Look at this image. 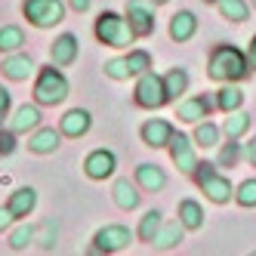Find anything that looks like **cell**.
I'll use <instances>...</instances> for the list:
<instances>
[{
	"instance_id": "cell-1",
	"label": "cell",
	"mask_w": 256,
	"mask_h": 256,
	"mask_svg": "<svg viewBox=\"0 0 256 256\" xmlns=\"http://www.w3.org/2000/svg\"><path fill=\"white\" fill-rule=\"evenodd\" d=\"M207 74L219 84H234V80H244L250 74V59L244 56L238 46H216L210 52V59H207Z\"/></svg>"
},
{
	"instance_id": "cell-2",
	"label": "cell",
	"mask_w": 256,
	"mask_h": 256,
	"mask_svg": "<svg viewBox=\"0 0 256 256\" xmlns=\"http://www.w3.org/2000/svg\"><path fill=\"white\" fill-rule=\"evenodd\" d=\"M68 96V80L56 65H44L34 80V102L38 105H59Z\"/></svg>"
},
{
	"instance_id": "cell-3",
	"label": "cell",
	"mask_w": 256,
	"mask_h": 256,
	"mask_svg": "<svg viewBox=\"0 0 256 256\" xmlns=\"http://www.w3.org/2000/svg\"><path fill=\"white\" fill-rule=\"evenodd\" d=\"M96 38H99V44H105V46H130L133 44V28H130V22H126V16H118V12H112V10H105L99 19H96Z\"/></svg>"
},
{
	"instance_id": "cell-4",
	"label": "cell",
	"mask_w": 256,
	"mask_h": 256,
	"mask_svg": "<svg viewBox=\"0 0 256 256\" xmlns=\"http://www.w3.org/2000/svg\"><path fill=\"white\" fill-rule=\"evenodd\" d=\"M133 99H136V105L139 108H164L170 102V96H167V86H164V78L160 74H154V71H145V74H139V84H136V90H133Z\"/></svg>"
},
{
	"instance_id": "cell-5",
	"label": "cell",
	"mask_w": 256,
	"mask_h": 256,
	"mask_svg": "<svg viewBox=\"0 0 256 256\" xmlns=\"http://www.w3.org/2000/svg\"><path fill=\"white\" fill-rule=\"evenodd\" d=\"M22 12L34 28H52L65 19V4L62 0H25Z\"/></svg>"
},
{
	"instance_id": "cell-6",
	"label": "cell",
	"mask_w": 256,
	"mask_h": 256,
	"mask_svg": "<svg viewBox=\"0 0 256 256\" xmlns=\"http://www.w3.org/2000/svg\"><path fill=\"white\" fill-rule=\"evenodd\" d=\"M126 22H130L136 38H148V34H154L152 0H126Z\"/></svg>"
},
{
	"instance_id": "cell-7",
	"label": "cell",
	"mask_w": 256,
	"mask_h": 256,
	"mask_svg": "<svg viewBox=\"0 0 256 256\" xmlns=\"http://www.w3.org/2000/svg\"><path fill=\"white\" fill-rule=\"evenodd\" d=\"M130 241H133V232L126 226H105L93 238V253H118L124 247H130Z\"/></svg>"
},
{
	"instance_id": "cell-8",
	"label": "cell",
	"mask_w": 256,
	"mask_h": 256,
	"mask_svg": "<svg viewBox=\"0 0 256 256\" xmlns=\"http://www.w3.org/2000/svg\"><path fill=\"white\" fill-rule=\"evenodd\" d=\"M114 170H118V158H114V152H108V148H96V152H90L84 158V173L90 179H96V182L108 179Z\"/></svg>"
},
{
	"instance_id": "cell-9",
	"label": "cell",
	"mask_w": 256,
	"mask_h": 256,
	"mask_svg": "<svg viewBox=\"0 0 256 256\" xmlns=\"http://www.w3.org/2000/svg\"><path fill=\"white\" fill-rule=\"evenodd\" d=\"M192 139L188 136H182V133H173V139H170V158H173V164L179 167V173H194V167H198V158H194V148H192Z\"/></svg>"
},
{
	"instance_id": "cell-10",
	"label": "cell",
	"mask_w": 256,
	"mask_h": 256,
	"mask_svg": "<svg viewBox=\"0 0 256 256\" xmlns=\"http://www.w3.org/2000/svg\"><path fill=\"white\" fill-rule=\"evenodd\" d=\"M173 133H176L173 124L170 120H160V118L142 124V142L148 145V148H167L170 139H173Z\"/></svg>"
},
{
	"instance_id": "cell-11",
	"label": "cell",
	"mask_w": 256,
	"mask_h": 256,
	"mask_svg": "<svg viewBox=\"0 0 256 256\" xmlns=\"http://www.w3.org/2000/svg\"><path fill=\"white\" fill-rule=\"evenodd\" d=\"M0 71L10 78V80H28L34 71H38V65H34L31 56H25V52H6V59L0 62Z\"/></svg>"
},
{
	"instance_id": "cell-12",
	"label": "cell",
	"mask_w": 256,
	"mask_h": 256,
	"mask_svg": "<svg viewBox=\"0 0 256 256\" xmlns=\"http://www.w3.org/2000/svg\"><path fill=\"white\" fill-rule=\"evenodd\" d=\"M90 126H93V118H90L86 108H71V112L62 114V120H59V130H62V136H68V139L86 136Z\"/></svg>"
},
{
	"instance_id": "cell-13",
	"label": "cell",
	"mask_w": 256,
	"mask_h": 256,
	"mask_svg": "<svg viewBox=\"0 0 256 256\" xmlns=\"http://www.w3.org/2000/svg\"><path fill=\"white\" fill-rule=\"evenodd\" d=\"M78 38L71 31H65V34H59L56 40H52V46H50V59H52V65H71L78 59Z\"/></svg>"
},
{
	"instance_id": "cell-14",
	"label": "cell",
	"mask_w": 256,
	"mask_h": 256,
	"mask_svg": "<svg viewBox=\"0 0 256 256\" xmlns=\"http://www.w3.org/2000/svg\"><path fill=\"white\" fill-rule=\"evenodd\" d=\"M210 108H213V102H210L207 96H194V99L179 102L176 118H179V120H186V124H200V120L210 114Z\"/></svg>"
},
{
	"instance_id": "cell-15",
	"label": "cell",
	"mask_w": 256,
	"mask_h": 256,
	"mask_svg": "<svg viewBox=\"0 0 256 256\" xmlns=\"http://www.w3.org/2000/svg\"><path fill=\"white\" fill-rule=\"evenodd\" d=\"M200 188H204V194L213 200V204H228V198L234 194L228 176H222V173H210L204 182H200Z\"/></svg>"
},
{
	"instance_id": "cell-16",
	"label": "cell",
	"mask_w": 256,
	"mask_h": 256,
	"mask_svg": "<svg viewBox=\"0 0 256 256\" xmlns=\"http://www.w3.org/2000/svg\"><path fill=\"white\" fill-rule=\"evenodd\" d=\"M194 31H198V19H194V12L192 10H179L173 19H170V38L176 44H186L194 38Z\"/></svg>"
},
{
	"instance_id": "cell-17",
	"label": "cell",
	"mask_w": 256,
	"mask_h": 256,
	"mask_svg": "<svg viewBox=\"0 0 256 256\" xmlns=\"http://www.w3.org/2000/svg\"><path fill=\"white\" fill-rule=\"evenodd\" d=\"M136 186L145 192H160L167 186V173H164L158 164H139L136 167Z\"/></svg>"
},
{
	"instance_id": "cell-18",
	"label": "cell",
	"mask_w": 256,
	"mask_h": 256,
	"mask_svg": "<svg viewBox=\"0 0 256 256\" xmlns=\"http://www.w3.org/2000/svg\"><path fill=\"white\" fill-rule=\"evenodd\" d=\"M34 204H38V192H34L31 186H22V188H16V192L10 194V200H6V207H10V213H12L16 219L28 216V213L34 210Z\"/></svg>"
},
{
	"instance_id": "cell-19",
	"label": "cell",
	"mask_w": 256,
	"mask_h": 256,
	"mask_svg": "<svg viewBox=\"0 0 256 256\" xmlns=\"http://www.w3.org/2000/svg\"><path fill=\"white\" fill-rule=\"evenodd\" d=\"M59 142H62V130H52V126H44V130L31 133V139H28V148H31L34 154H50V152H56V148H59Z\"/></svg>"
},
{
	"instance_id": "cell-20",
	"label": "cell",
	"mask_w": 256,
	"mask_h": 256,
	"mask_svg": "<svg viewBox=\"0 0 256 256\" xmlns=\"http://www.w3.org/2000/svg\"><path fill=\"white\" fill-rule=\"evenodd\" d=\"M38 124H40V108L38 105H22V108H16V114L10 120V130L19 136V133H31Z\"/></svg>"
},
{
	"instance_id": "cell-21",
	"label": "cell",
	"mask_w": 256,
	"mask_h": 256,
	"mask_svg": "<svg viewBox=\"0 0 256 256\" xmlns=\"http://www.w3.org/2000/svg\"><path fill=\"white\" fill-rule=\"evenodd\" d=\"M182 234H186V226H182V219H176V222H164L160 232L154 234L152 247H154V250H170V247H176V244L182 241Z\"/></svg>"
},
{
	"instance_id": "cell-22",
	"label": "cell",
	"mask_w": 256,
	"mask_h": 256,
	"mask_svg": "<svg viewBox=\"0 0 256 256\" xmlns=\"http://www.w3.org/2000/svg\"><path fill=\"white\" fill-rule=\"evenodd\" d=\"M114 204L120 210H136L139 207V192L130 179H118L114 182Z\"/></svg>"
},
{
	"instance_id": "cell-23",
	"label": "cell",
	"mask_w": 256,
	"mask_h": 256,
	"mask_svg": "<svg viewBox=\"0 0 256 256\" xmlns=\"http://www.w3.org/2000/svg\"><path fill=\"white\" fill-rule=\"evenodd\" d=\"M160 226H164V216L158 213V210H148L142 216V222H139V228H136V234H139V241H145V244H152L154 241V234L160 232Z\"/></svg>"
},
{
	"instance_id": "cell-24",
	"label": "cell",
	"mask_w": 256,
	"mask_h": 256,
	"mask_svg": "<svg viewBox=\"0 0 256 256\" xmlns=\"http://www.w3.org/2000/svg\"><path fill=\"white\" fill-rule=\"evenodd\" d=\"M179 219L186 228H200L204 226V207L198 204V200H182L179 204Z\"/></svg>"
},
{
	"instance_id": "cell-25",
	"label": "cell",
	"mask_w": 256,
	"mask_h": 256,
	"mask_svg": "<svg viewBox=\"0 0 256 256\" xmlns=\"http://www.w3.org/2000/svg\"><path fill=\"white\" fill-rule=\"evenodd\" d=\"M247 130H250V114H244V112H228V118L222 124V133L228 139H241Z\"/></svg>"
},
{
	"instance_id": "cell-26",
	"label": "cell",
	"mask_w": 256,
	"mask_h": 256,
	"mask_svg": "<svg viewBox=\"0 0 256 256\" xmlns=\"http://www.w3.org/2000/svg\"><path fill=\"white\" fill-rule=\"evenodd\" d=\"M25 46V31L16 25H4L0 28V52H16Z\"/></svg>"
},
{
	"instance_id": "cell-27",
	"label": "cell",
	"mask_w": 256,
	"mask_h": 256,
	"mask_svg": "<svg viewBox=\"0 0 256 256\" xmlns=\"http://www.w3.org/2000/svg\"><path fill=\"white\" fill-rule=\"evenodd\" d=\"M164 86H167V96H170V99H179V96L188 90V74H186L182 68H173V71H167V74H164Z\"/></svg>"
},
{
	"instance_id": "cell-28",
	"label": "cell",
	"mask_w": 256,
	"mask_h": 256,
	"mask_svg": "<svg viewBox=\"0 0 256 256\" xmlns=\"http://www.w3.org/2000/svg\"><path fill=\"white\" fill-rule=\"evenodd\" d=\"M241 102H244V93H241L238 86H228V84H226V86L216 93V105L222 108L226 114H228V112H238V108H241Z\"/></svg>"
},
{
	"instance_id": "cell-29",
	"label": "cell",
	"mask_w": 256,
	"mask_h": 256,
	"mask_svg": "<svg viewBox=\"0 0 256 256\" xmlns=\"http://www.w3.org/2000/svg\"><path fill=\"white\" fill-rule=\"evenodd\" d=\"M216 6L222 12V19H228V22H247V16H250L244 0H219Z\"/></svg>"
},
{
	"instance_id": "cell-30",
	"label": "cell",
	"mask_w": 256,
	"mask_h": 256,
	"mask_svg": "<svg viewBox=\"0 0 256 256\" xmlns=\"http://www.w3.org/2000/svg\"><path fill=\"white\" fill-rule=\"evenodd\" d=\"M216 142H219V126L210 124V120H200L198 130H194V145H200V148H213Z\"/></svg>"
},
{
	"instance_id": "cell-31",
	"label": "cell",
	"mask_w": 256,
	"mask_h": 256,
	"mask_svg": "<svg viewBox=\"0 0 256 256\" xmlns=\"http://www.w3.org/2000/svg\"><path fill=\"white\" fill-rule=\"evenodd\" d=\"M126 65H130L133 78H139V74H145V71L152 68V56H148L145 50H133L130 56H126Z\"/></svg>"
},
{
	"instance_id": "cell-32",
	"label": "cell",
	"mask_w": 256,
	"mask_h": 256,
	"mask_svg": "<svg viewBox=\"0 0 256 256\" xmlns=\"http://www.w3.org/2000/svg\"><path fill=\"white\" fill-rule=\"evenodd\" d=\"M105 74L112 78V80H130V78H133V71H130V65H126V56H124V59L105 62Z\"/></svg>"
},
{
	"instance_id": "cell-33",
	"label": "cell",
	"mask_w": 256,
	"mask_h": 256,
	"mask_svg": "<svg viewBox=\"0 0 256 256\" xmlns=\"http://www.w3.org/2000/svg\"><path fill=\"white\" fill-rule=\"evenodd\" d=\"M34 241L44 250H52L56 247V222H44L40 228H34Z\"/></svg>"
},
{
	"instance_id": "cell-34",
	"label": "cell",
	"mask_w": 256,
	"mask_h": 256,
	"mask_svg": "<svg viewBox=\"0 0 256 256\" xmlns=\"http://www.w3.org/2000/svg\"><path fill=\"white\" fill-rule=\"evenodd\" d=\"M234 200H238L241 207H256V179L241 182V188L234 192Z\"/></svg>"
},
{
	"instance_id": "cell-35",
	"label": "cell",
	"mask_w": 256,
	"mask_h": 256,
	"mask_svg": "<svg viewBox=\"0 0 256 256\" xmlns=\"http://www.w3.org/2000/svg\"><path fill=\"white\" fill-rule=\"evenodd\" d=\"M31 241H34V228L31 226H19V228H12V234H10V247L12 250H25Z\"/></svg>"
},
{
	"instance_id": "cell-36",
	"label": "cell",
	"mask_w": 256,
	"mask_h": 256,
	"mask_svg": "<svg viewBox=\"0 0 256 256\" xmlns=\"http://www.w3.org/2000/svg\"><path fill=\"white\" fill-rule=\"evenodd\" d=\"M238 158H241V145H238L234 139H228V145L219 148V167H234Z\"/></svg>"
},
{
	"instance_id": "cell-37",
	"label": "cell",
	"mask_w": 256,
	"mask_h": 256,
	"mask_svg": "<svg viewBox=\"0 0 256 256\" xmlns=\"http://www.w3.org/2000/svg\"><path fill=\"white\" fill-rule=\"evenodd\" d=\"M12 152H16V133L0 130V154H12Z\"/></svg>"
},
{
	"instance_id": "cell-38",
	"label": "cell",
	"mask_w": 256,
	"mask_h": 256,
	"mask_svg": "<svg viewBox=\"0 0 256 256\" xmlns=\"http://www.w3.org/2000/svg\"><path fill=\"white\" fill-rule=\"evenodd\" d=\"M210 173H216V164H207V160H198V167H194V182H198V186H200V182H204Z\"/></svg>"
},
{
	"instance_id": "cell-39",
	"label": "cell",
	"mask_w": 256,
	"mask_h": 256,
	"mask_svg": "<svg viewBox=\"0 0 256 256\" xmlns=\"http://www.w3.org/2000/svg\"><path fill=\"white\" fill-rule=\"evenodd\" d=\"M6 112H10V93H6V86L0 84V120L6 118Z\"/></svg>"
},
{
	"instance_id": "cell-40",
	"label": "cell",
	"mask_w": 256,
	"mask_h": 256,
	"mask_svg": "<svg viewBox=\"0 0 256 256\" xmlns=\"http://www.w3.org/2000/svg\"><path fill=\"white\" fill-rule=\"evenodd\" d=\"M12 213H10V207H0V232H6L10 228V222H12Z\"/></svg>"
},
{
	"instance_id": "cell-41",
	"label": "cell",
	"mask_w": 256,
	"mask_h": 256,
	"mask_svg": "<svg viewBox=\"0 0 256 256\" xmlns=\"http://www.w3.org/2000/svg\"><path fill=\"white\" fill-rule=\"evenodd\" d=\"M90 4H93V0H68V6L74 10V12H86V10H90Z\"/></svg>"
},
{
	"instance_id": "cell-42",
	"label": "cell",
	"mask_w": 256,
	"mask_h": 256,
	"mask_svg": "<svg viewBox=\"0 0 256 256\" xmlns=\"http://www.w3.org/2000/svg\"><path fill=\"white\" fill-rule=\"evenodd\" d=\"M244 154H247V160H250V167H256V136H253V142H247Z\"/></svg>"
},
{
	"instance_id": "cell-43",
	"label": "cell",
	"mask_w": 256,
	"mask_h": 256,
	"mask_svg": "<svg viewBox=\"0 0 256 256\" xmlns=\"http://www.w3.org/2000/svg\"><path fill=\"white\" fill-rule=\"evenodd\" d=\"M247 59H250V68H256V34H253L250 46H247Z\"/></svg>"
},
{
	"instance_id": "cell-44",
	"label": "cell",
	"mask_w": 256,
	"mask_h": 256,
	"mask_svg": "<svg viewBox=\"0 0 256 256\" xmlns=\"http://www.w3.org/2000/svg\"><path fill=\"white\" fill-rule=\"evenodd\" d=\"M152 4H154V6H160V4H167V0H152Z\"/></svg>"
},
{
	"instance_id": "cell-45",
	"label": "cell",
	"mask_w": 256,
	"mask_h": 256,
	"mask_svg": "<svg viewBox=\"0 0 256 256\" xmlns=\"http://www.w3.org/2000/svg\"><path fill=\"white\" fill-rule=\"evenodd\" d=\"M204 4H219V0H204Z\"/></svg>"
},
{
	"instance_id": "cell-46",
	"label": "cell",
	"mask_w": 256,
	"mask_h": 256,
	"mask_svg": "<svg viewBox=\"0 0 256 256\" xmlns=\"http://www.w3.org/2000/svg\"><path fill=\"white\" fill-rule=\"evenodd\" d=\"M253 6H256V0H253Z\"/></svg>"
}]
</instances>
